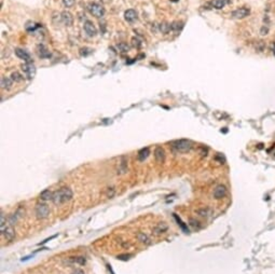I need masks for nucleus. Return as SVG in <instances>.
Wrapping results in <instances>:
<instances>
[{"mask_svg": "<svg viewBox=\"0 0 275 274\" xmlns=\"http://www.w3.org/2000/svg\"><path fill=\"white\" fill-rule=\"evenodd\" d=\"M249 13H250V10L248 8L242 7V8H238V9L234 10V11L232 12V18L241 20V18H245L246 16H248Z\"/></svg>", "mask_w": 275, "mask_h": 274, "instance_id": "nucleus-6", "label": "nucleus"}, {"mask_svg": "<svg viewBox=\"0 0 275 274\" xmlns=\"http://www.w3.org/2000/svg\"><path fill=\"white\" fill-rule=\"evenodd\" d=\"M167 229H168V226L166 225L165 222H159V223L153 228V232H154V234L159 235V234L165 233V232L167 231Z\"/></svg>", "mask_w": 275, "mask_h": 274, "instance_id": "nucleus-13", "label": "nucleus"}, {"mask_svg": "<svg viewBox=\"0 0 275 274\" xmlns=\"http://www.w3.org/2000/svg\"><path fill=\"white\" fill-rule=\"evenodd\" d=\"M171 145L173 149H175L177 152L180 153L188 152V151L191 150L192 148V142L189 140V139H177V140L172 142Z\"/></svg>", "mask_w": 275, "mask_h": 274, "instance_id": "nucleus-2", "label": "nucleus"}, {"mask_svg": "<svg viewBox=\"0 0 275 274\" xmlns=\"http://www.w3.org/2000/svg\"><path fill=\"white\" fill-rule=\"evenodd\" d=\"M118 49H119L120 52H128V50H130V46H128V43H124V42H121V43L118 44Z\"/></svg>", "mask_w": 275, "mask_h": 274, "instance_id": "nucleus-29", "label": "nucleus"}, {"mask_svg": "<svg viewBox=\"0 0 275 274\" xmlns=\"http://www.w3.org/2000/svg\"><path fill=\"white\" fill-rule=\"evenodd\" d=\"M14 81L12 80L11 78H8V77H2L1 78V87L4 90H9L12 87V84H13Z\"/></svg>", "mask_w": 275, "mask_h": 274, "instance_id": "nucleus-18", "label": "nucleus"}, {"mask_svg": "<svg viewBox=\"0 0 275 274\" xmlns=\"http://www.w3.org/2000/svg\"><path fill=\"white\" fill-rule=\"evenodd\" d=\"M131 255H128V256H123V255H120V256H118V259H121V260H128L130 259Z\"/></svg>", "mask_w": 275, "mask_h": 274, "instance_id": "nucleus-39", "label": "nucleus"}, {"mask_svg": "<svg viewBox=\"0 0 275 274\" xmlns=\"http://www.w3.org/2000/svg\"><path fill=\"white\" fill-rule=\"evenodd\" d=\"M159 29L162 32V34H167V32H169V30H172L171 28V24H167V23H161L159 25Z\"/></svg>", "mask_w": 275, "mask_h": 274, "instance_id": "nucleus-25", "label": "nucleus"}, {"mask_svg": "<svg viewBox=\"0 0 275 274\" xmlns=\"http://www.w3.org/2000/svg\"><path fill=\"white\" fill-rule=\"evenodd\" d=\"M76 0H63V3L66 8H71V7L75 4Z\"/></svg>", "mask_w": 275, "mask_h": 274, "instance_id": "nucleus-34", "label": "nucleus"}, {"mask_svg": "<svg viewBox=\"0 0 275 274\" xmlns=\"http://www.w3.org/2000/svg\"><path fill=\"white\" fill-rule=\"evenodd\" d=\"M197 214L201 217H205V218H207V217H209L211 215V211L207 207H203V208H200V209H197Z\"/></svg>", "mask_w": 275, "mask_h": 274, "instance_id": "nucleus-21", "label": "nucleus"}, {"mask_svg": "<svg viewBox=\"0 0 275 274\" xmlns=\"http://www.w3.org/2000/svg\"><path fill=\"white\" fill-rule=\"evenodd\" d=\"M89 11L93 16H95L97 18H103L105 14V9L98 3H91L89 6Z\"/></svg>", "mask_w": 275, "mask_h": 274, "instance_id": "nucleus-4", "label": "nucleus"}, {"mask_svg": "<svg viewBox=\"0 0 275 274\" xmlns=\"http://www.w3.org/2000/svg\"><path fill=\"white\" fill-rule=\"evenodd\" d=\"M35 213H36L37 218H39V219H44V218H46V217L50 215V208H49V206L46 204H44V203H39V204H37V206H36Z\"/></svg>", "mask_w": 275, "mask_h": 274, "instance_id": "nucleus-3", "label": "nucleus"}, {"mask_svg": "<svg viewBox=\"0 0 275 274\" xmlns=\"http://www.w3.org/2000/svg\"><path fill=\"white\" fill-rule=\"evenodd\" d=\"M227 194V188L224 187V186L222 185H219L217 186V187L215 188L214 190V198L216 200H220L222 199V198H224Z\"/></svg>", "mask_w": 275, "mask_h": 274, "instance_id": "nucleus-9", "label": "nucleus"}, {"mask_svg": "<svg viewBox=\"0 0 275 274\" xmlns=\"http://www.w3.org/2000/svg\"><path fill=\"white\" fill-rule=\"evenodd\" d=\"M53 198V192H51L50 190H44L40 193V199L42 201H49V200H52Z\"/></svg>", "mask_w": 275, "mask_h": 274, "instance_id": "nucleus-22", "label": "nucleus"}, {"mask_svg": "<svg viewBox=\"0 0 275 274\" xmlns=\"http://www.w3.org/2000/svg\"><path fill=\"white\" fill-rule=\"evenodd\" d=\"M183 22L176 21V22H173V23L171 24V28H172V30H174V32H179V30L183 29Z\"/></svg>", "mask_w": 275, "mask_h": 274, "instance_id": "nucleus-24", "label": "nucleus"}, {"mask_svg": "<svg viewBox=\"0 0 275 274\" xmlns=\"http://www.w3.org/2000/svg\"><path fill=\"white\" fill-rule=\"evenodd\" d=\"M1 234L4 237L7 241H13L15 237V232L11 226H7L3 230H1Z\"/></svg>", "mask_w": 275, "mask_h": 274, "instance_id": "nucleus-8", "label": "nucleus"}, {"mask_svg": "<svg viewBox=\"0 0 275 274\" xmlns=\"http://www.w3.org/2000/svg\"><path fill=\"white\" fill-rule=\"evenodd\" d=\"M38 54H39V56L42 58H48L51 56L50 51L46 49V46H43V44H39V46H38Z\"/></svg>", "mask_w": 275, "mask_h": 274, "instance_id": "nucleus-15", "label": "nucleus"}, {"mask_svg": "<svg viewBox=\"0 0 275 274\" xmlns=\"http://www.w3.org/2000/svg\"><path fill=\"white\" fill-rule=\"evenodd\" d=\"M20 212H21V209H18L16 213H14V214H12L11 216L9 217V219H8V222H9L10 225H14V223H16L18 222V218L21 217V215H20Z\"/></svg>", "mask_w": 275, "mask_h": 274, "instance_id": "nucleus-23", "label": "nucleus"}, {"mask_svg": "<svg viewBox=\"0 0 275 274\" xmlns=\"http://www.w3.org/2000/svg\"><path fill=\"white\" fill-rule=\"evenodd\" d=\"M190 226L193 229H200L201 228V222L197 221L195 219H190Z\"/></svg>", "mask_w": 275, "mask_h": 274, "instance_id": "nucleus-31", "label": "nucleus"}, {"mask_svg": "<svg viewBox=\"0 0 275 274\" xmlns=\"http://www.w3.org/2000/svg\"><path fill=\"white\" fill-rule=\"evenodd\" d=\"M15 54L18 58L25 61L26 63H30V54L27 52L26 50L23 49H15Z\"/></svg>", "mask_w": 275, "mask_h": 274, "instance_id": "nucleus-11", "label": "nucleus"}, {"mask_svg": "<svg viewBox=\"0 0 275 274\" xmlns=\"http://www.w3.org/2000/svg\"><path fill=\"white\" fill-rule=\"evenodd\" d=\"M154 158L158 163H163L165 161V151L162 147H156L154 150Z\"/></svg>", "mask_w": 275, "mask_h": 274, "instance_id": "nucleus-12", "label": "nucleus"}, {"mask_svg": "<svg viewBox=\"0 0 275 274\" xmlns=\"http://www.w3.org/2000/svg\"><path fill=\"white\" fill-rule=\"evenodd\" d=\"M70 261L73 263H79V264H84L85 263V258L84 257H71Z\"/></svg>", "mask_w": 275, "mask_h": 274, "instance_id": "nucleus-27", "label": "nucleus"}, {"mask_svg": "<svg viewBox=\"0 0 275 274\" xmlns=\"http://www.w3.org/2000/svg\"><path fill=\"white\" fill-rule=\"evenodd\" d=\"M84 30H85V32L90 37H94L97 34V29H96L95 25L91 21H85V23H84Z\"/></svg>", "mask_w": 275, "mask_h": 274, "instance_id": "nucleus-7", "label": "nucleus"}, {"mask_svg": "<svg viewBox=\"0 0 275 274\" xmlns=\"http://www.w3.org/2000/svg\"><path fill=\"white\" fill-rule=\"evenodd\" d=\"M73 190H71L70 188L63 187V188H61V189L56 190L55 192H53L52 201L54 204L61 205V204H64V203L68 202V201H70V200L73 199Z\"/></svg>", "mask_w": 275, "mask_h": 274, "instance_id": "nucleus-1", "label": "nucleus"}, {"mask_svg": "<svg viewBox=\"0 0 275 274\" xmlns=\"http://www.w3.org/2000/svg\"><path fill=\"white\" fill-rule=\"evenodd\" d=\"M71 274H84V272L82 271V270H80V269H78V270H76V271H73Z\"/></svg>", "mask_w": 275, "mask_h": 274, "instance_id": "nucleus-40", "label": "nucleus"}, {"mask_svg": "<svg viewBox=\"0 0 275 274\" xmlns=\"http://www.w3.org/2000/svg\"><path fill=\"white\" fill-rule=\"evenodd\" d=\"M137 239H138L140 243L145 244V245H150V244H151L150 237H148L147 234L142 233V232H139V233H137Z\"/></svg>", "mask_w": 275, "mask_h": 274, "instance_id": "nucleus-19", "label": "nucleus"}, {"mask_svg": "<svg viewBox=\"0 0 275 274\" xmlns=\"http://www.w3.org/2000/svg\"><path fill=\"white\" fill-rule=\"evenodd\" d=\"M61 18L62 22L66 25V26H71L73 23V16L71 15V13H69L68 11H63L61 14Z\"/></svg>", "mask_w": 275, "mask_h": 274, "instance_id": "nucleus-10", "label": "nucleus"}, {"mask_svg": "<svg viewBox=\"0 0 275 274\" xmlns=\"http://www.w3.org/2000/svg\"><path fill=\"white\" fill-rule=\"evenodd\" d=\"M132 42H133V46H137V48H139V46H140V41H139L137 38H133V39H132Z\"/></svg>", "mask_w": 275, "mask_h": 274, "instance_id": "nucleus-38", "label": "nucleus"}, {"mask_svg": "<svg viewBox=\"0 0 275 274\" xmlns=\"http://www.w3.org/2000/svg\"><path fill=\"white\" fill-rule=\"evenodd\" d=\"M22 69H23L24 73H25V76L27 77V79H29V80L35 77L36 67L34 66L32 63H26V64H24V65H22Z\"/></svg>", "mask_w": 275, "mask_h": 274, "instance_id": "nucleus-5", "label": "nucleus"}, {"mask_svg": "<svg viewBox=\"0 0 275 274\" xmlns=\"http://www.w3.org/2000/svg\"><path fill=\"white\" fill-rule=\"evenodd\" d=\"M38 27H39L38 24L34 23V22H28V23L26 24L25 28H26V30H28V32H34V30H36Z\"/></svg>", "mask_w": 275, "mask_h": 274, "instance_id": "nucleus-28", "label": "nucleus"}, {"mask_svg": "<svg viewBox=\"0 0 275 274\" xmlns=\"http://www.w3.org/2000/svg\"><path fill=\"white\" fill-rule=\"evenodd\" d=\"M149 154H150L149 148H147V147L142 148V149H140V150L138 151V153H137V159H138V161L144 162L148 156H149Z\"/></svg>", "mask_w": 275, "mask_h": 274, "instance_id": "nucleus-16", "label": "nucleus"}, {"mask_svg": "<svg viewBox=\"0 0 275 274\" xmlns=\"http://www.w3.org/2000/svg\"><path fill=\"white\" fill-rule=\"evenodd\" d=\"M272 51H273V54L275 55V42L272 44Z\"/></svg>", "mask_w": 275, "mask_h": 274, "instance_id": "nucleus-41", "label": "nucleus"}, {"mask_svg": "<svg viewBox=\"0 0 275 274\" xmlns=\"http://www.w3.org/2000/svg\"><path fill=\"white\" fill-rule=\"evenodd\" d=\"M264 49H265L264 41H259L257 43V46H256V50H257L258 52H262V51H264Z\"/></svg>", "mask_w": 275, "mask_h": 274, "instance_id": "nucleus-30", "label": "nucleus"}, {"mask_svg": "<svg viewBox=\"0 0 275 274\" xmlns=\"http://www.w3.org/2000/svg\"><path fill=\"white\" fill-rule=\"evenodd\" d=\"M215 160H217V161H219L221 164H223L224 162H226V159H224V156L221 154V153H217V156H216V158H215Z\"/></svg>", "mask_w": 275, "mask_h": 274, "instance_id": "nucleus-35", "label": "nucleus"}, {"mask_svg": "<svg viewBox=\"0 0 275 274\" xmlns=\"http://www.w3.org/2000/svg\"><path fill=\"white\" fill-rule=\"evenodd\" d=\"M174 216H175V218H176V219H177V222H178V225H179L180 227H181V229H183V230L185 231L186 233H188V232H189V230H188V229H187V227H186V226H185V223H183V222L181 221V220H180V218H178V217H177V215H174Z\"/></svg>", "mask_w": 275, "mask_h": 274, "instance_id": "nucleus-32", "label": "nucleus"}, {"mask_svg": "<svg viewBox=\"0 0 275 274\" xmlns=\"http://www.w3.org/2000/svg\"><path fill=\"white\" fill-rule=\"evenodd\" d=\"M11 79L14 81V82H22V81H23V79H24V77L21 75L20 72L15 71V72H12Z\"/></svg>", "mask_w": 275, "mask_h": 274, "instance_id": "nucleus-26", "label": "nucleus"}, {"mask_svg": "<svg viewBox=\"0 0 275 274\" xmlns=\"http://www.w3.org/2000/svg\"><path fill=\"white\" fill-rule=\"evenodd\" d=\"M126 170H128V161L125 156H122L119 167H118V174H124L126 173Z\"/></svg>", "mask_w": 275, "mask_h": 274, "instance_id": "nucleus-17", "label": "nucleus"}, {"mask_svg": "<svg viewBox=\"0 0 275 274\" xmlns=\"http://www.w3.org/2000/svg\"><path fill=\"white\" fill-rule=\"evenodd\" d=\"M227 3H228V0H213L211 1V7L215 8V9L220 10L224 8Z\"/></svg>", "mask_w": 275, "mask_h": 274, "instance_id": "nucleus-20", "label": "nucleus"}, {"mask_svg": "<svg viewBox=\"0 0 275 274\" xmlns=\"http://www.w3.org/2000/svg\"><path fill=\"white\" fill-rule=\"evenodd\" d=\"M114 192H116V191H114L113 188H109L107 191V196L108 198H112V196L114 195Z\"/></svg>", "mask_w": 275, "mask_h": 274, "instance_id": "nucleus-37", "label": "nucleus"}, {"mask_svg": "<svg viewBox=\"0 0 275 274\" xmlns=\"http://www.w3.org/2000/svg\"><path fill=\"white\" fill-rule=\"evenodd\" d=\"M124 18L128 21V22L132 23V22H134V21L137 20V12L133 9H130V10H128V11H125Z\"/></svg>", "mask_w": 275, "mask_h": 274, "instance_id": "nucleus-14", "label": "nucleus"}, {"mask_svg": "<svg viewBox=\"0 0 275 274\" xmlns=\"http://www.w3.org/2000/svg\"><path fill=\"white\" fill-rule=\"evenodd\" d=\"M91 53H92V50L89 49V48H82V49H80V54L82 56H87V55L91 54Z\"/></svg>", "mask_w": 275, "mask_h": 274, "instance_id": "nucleus-33", "label": "nucleus"}, {"mask_svg": "<svg viewBox=\"0 0 275 274\" xmlns=\"http://www.w3.org/2000/svg\"><path fill=\"white\" fill-rule=\"evenodd\" d=\"M260 34H261V35H262V36H266V35H268V34H269V27H268V26H265V25H264V26H262V27H261V29H260Z\"/></svg>", "mask_w": 275, "mask_h": 274, "instance_id": "nucleus-36", "label": "nucleus"}]
</instances>
